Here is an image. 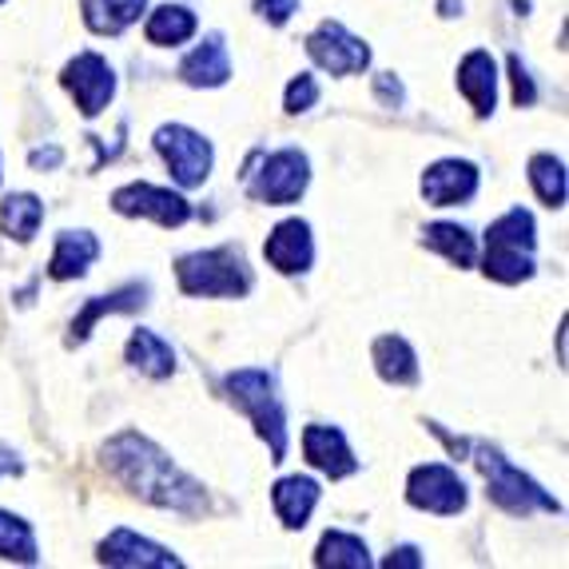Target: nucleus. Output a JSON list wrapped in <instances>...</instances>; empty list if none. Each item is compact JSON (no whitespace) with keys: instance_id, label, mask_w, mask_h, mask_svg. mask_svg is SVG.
I'll return each mask as SVG.
<instances>
[{"instance_id":"obj_35","label":"nucleus","mask_w":569,"mask_h":569,"mask_svg":"<svg viewBox=\"0 0 569 569\" xmlns=\"http://www.w3.org/2000/svg\"><path fill=\"white\" fill-rule=\"evenodd\" d=\"M29 163H32L37 171L60 168V163H64V148H57V143H48V148H37V152L29 156Z\"/></svg>"},{"instance_id":"obj_19","label":"nucleus","mask_w":569,"mask_h":569,"mask_svg":"<svg viewBox=\"0 0 569 569\" xmlns=\"http://www.w3.org/2000/svg\"><path fill=\"white\" fill-rule=\"evenodd\" d=\"M96 259H100V239H96L92 231H60L52 263H48V276L57 279V283L84 279Z\"/></svg>"},{"instance_id":"obj_21","label":"nucleus","mask_w":569,"mask_h":569,"mask_svg":"<svg viewBox=\"0 0 569 569\" xmlns=\"http://www.w3.org/2000/svg\"><path fill=\"white\" fill-rule=\"evenodd\" d=\"M370 359H375L379 379L390 387H415L418 382V355L402 335H379L370 347Z\"/></svg>"},{"instance_id":"obj_15","label":"nucleus","mask_w":569,"mask_h":569,"mask_svg":"<svg viewBox=\"0 0 569 569\" xmlns=\"http://www.w3.org/2000/svg\"><path fill=\"white\" fill-rule=\"evenodd\" d=\"M143 307H148V283H128L112 295H96V299H88V303L80 307V315L72 319V327H68V347H80L104 315H132V311H143Z\"/></svg>"},{"instance_id":"obj_25","label":"nucleus","mask_w":569,"mask_h":569,"mask_svg":"<svg viewBox=\"0 0 569 569\" xmlns=\"http://www.w3.org/2000/svg\"><path fill=\"white\" fill-rule=\"evenodd\" d=\"M40 223H44V203H40L37 196L17 191V196H4V200H0V231L9 239L29 243L40 231Z\"/></svg>"},{"instance_id":"obj_32","label":"nucleus","mask_w":569,"mask_h":569,"mask_svg":"<svg viewBox=\"0 0 569 569\" xmlns=\"http://www.w3.org/2000/svg\"><path fill=\"white\" fill-rule=\"evenodd\" d=\"M375 96H379L382 108H402V100H407L402 80L395 77V72H379V77H375Z\"/></svg>"},{"instance_id":"obj_28","label":"nucleus","mask_w":569,"mask_h":569,"mask_svg":"<svg viewBox=\"0 0 569 569\" xmlns=\"http://www.w3.org/2000/svg\"><path fill=\"white\" fill-rule=\"evenodd\" d=\"M530 188L538 191V200L546 208H566V196H569L566 163L550 152H538L530 160Z\"/></svg>"},{"instance_id":"obj_5","label":"nucleus","mask_w":569,"mask_h":569,"mask_svg":"<svg viewBox=\"0 0 569 569\" xmlns=\"http://www.w3.org/2000/svg\"><path fill=\"white\" fill-rule=\"evenodd\" d=\"M475 462L486 478V493L498 510L513 513V518H530V513H561V502L553 493H546L530 475H522L510 458H502V450L493 447H475Z\"/></svg>"},{"instance_id":"obj_34","label":"nucleus","mask_w":569,"mask_h":569,"mask_svg":"<svg viewBox=\"0 0 569 569\" xmlns=\"http://www.w3.org/2000/svg\"><path fill=\"white\" fill-rule=\"evenodd\" d=\"M382 566L387 569H418V566H427V558H422L415 546H399V550H390V558H382Z\"/></svg>"},{"instance_id":"obj_2","label":"nucleus","mask_w":569,"mask_h":569,"mask_svg":"<svg viewBox=\"0 0 569 569\" xmlns=\"http://www.w3.org/2000/svg\"><path fill=\"white\" fill-rule=\"evenodd\" d=\"M223 390H228L231 407H236L239 415L251 418L256 435L267 442L271 462H283L287 458V410H283V399H279L276 379H271L263 367H243V370H231L228 379H223Z\"/></svg>"},{"instance_id":"obj_11","label":"nucleus","mask_w":569,"mask_h":569,"mask_svg":"<svg viewBox=\"0 0 569 569\" xmlns=\"http://www.w3.org/2000/svg\"><path fill=\"white\" fill-rule=\"evenodd\" d=\"M307 57L315 64L331 72V77H355L370 64V48L367 40H359L355 32H347L339 20H323L319 29L307 37Z\"/></svg>"},{"instance_id":"obj_17","label":"nucleus","mask_w":569,"mask_h":569,"mask_svg":"<svg viewBox=\"0 0 569 569\" xmlns=\"http://www.w3.org/2000/svg\"><path fill=\"white\" fill-rule=\"evenodd\" d=\"M458 92L470 100L478 120L493 116L498 108V64L486 48H475V52H466L462 64H458Z\"/></svg>"},{"instance_id":"obj_38","label":"nucleus","mask_w":569,"mask_h":569,"mask_svg":"<svg viewBox=\"0 0 569 569\" xmlns=\"http://www.w3.org/2000/svg\"><path fill=\"white\" fill-rule=\"evenodd\" d=\"M0 4H4V0H0Z\"/></svg>"},{"instance_id":"obj_29","label":"nucleus","mask_w":569,"mask_h":569,"mask_svg":"<svg viewBox=\"0 0 569 569\" xmlns=\"http://www.w3.org/2000/svg\"><path fill=\"white\" fill-rule=\"evenodd\" d=\"M0 558L4 561H20V566H37L40 550H37V533L24 518L0 510Z\"/></svg>"},{"instance_id":"obj_33","label":"nucleus","mask_w":569,"mask_h":569,"mask_svg":"<svg viewBox=\"0 0 569 569\" xmlns=\"http://www.w3.org/2000/svg\"><path fill=\"white\" fill-rule=\"evenodd\" d=\"M256 12L267 20V24H287V20L299 12V0H256Z\"/></svg>"},{"instance_id":"obj_3","label":"nucleus","mask_w":569,"mask_h":569,"mask_svg":"<svg viewBox=\"0 0 569 569\" xmlns=\"http://www.w3.org/2000/svg\"><path fill=\"white\" fill-rule=\"evenodd\" d=\"M176 283L191 299H243L256 279H251V267H247L243 251L223 243L183 256L176 263Z\"/></svg>"},{"instance_id":"obj_14","label":"nucleus","mask_w":569,"mask_h":569,"mask_svg":"<svg viewBox=\"0 0 569 569\" xmlns=\"http://www.w3.org/2000/svg\"><path fill=\"white\" fill-rule=\"evenodd\" d=\"M267 263L276 267L279 276H303L315 259V239L307 219H283L263 243Z\"/></svg>"},{"instance_id":"obj_37","label":"nucleus","mask_w":569,"mask_h":569,"mask_svg":"<svg viewBox=\"0 0 569 569\" xmlns=\"http://www.w3.org/2000/svg\"><path fill=\"white\" fill-rule=\"evenodd\" d=\"M0 475H20V462L12 455H0Z\"/></svg>"},{"instance_id":"obj_24","label":"nucleus","mask_w":569,"mask_h":569,"mask_svg":"<svg viewBox=\"0 0 569 569\" xmlns=\"http://www.w3.org/2000/svg\"><path fill=\"white\" fill-rule=\"evenodd\" d=\"M315 566H331V569H367L370 566V550L359 533L347 530H327L315 546Z\"/></svg>"},{"instance_id":"obj_1","label":"nucleus","mask_w":569,"mask_h":569,"mask_svg":"<svg viewBox=\"0 0 569 569\" xmlns=\"http://www.w3.org/2000/svg\"><path fill=\"white\" fill-rule=\"evenodd\" d=\"M104 466L123 490H132L148 506H160V510L171 513H200L208 506L203 486L191 475H183L152 438L136 435V430L108 438Z\"/></svg>"},{"instance_id":"obj_18","label":"nucleus","mask_w":569,"mask_h":569,"mask_svg":"<svg viewBox=\"0 0 569 569\" xmlns=\"http://www.w3.org/2000/svg\"><path fill=\"white\" fill-rule=\"evenodd\" d=\"M319 482L315 478H303V475H291V478H279L276 490H271V506H276L279 522L287 530H303L311 522L315 506H319Z\"/></svg>"},{"instance_id":"obj_22","label":"nucleus","mask_w":569,"mask_h":569,"mask_svg":"<svg viewBox=\"0 0 569 569\" xmlns=\"http://www.w3.org/2000/svg\"><path fill=\"white\" fill-rule=\"evenodd\" d=\"M148 9V0H80L84 24L96 37H120L123 29H132L140 12Z\"/></svg>"},{"instance_id":"obj_26","label":"nucleus","mask_w":569,"mask_h":569,"mask_svg":"<svg viewBox=\"0 0 569 569\" xmlns=\"http://www.w3.org/2000/svg\"><path fill=\"white\" fill-rule=\"evenodd\" d=\"M143 37L156 48L183 44V40L196 37V12L183 9V4H160V9L148 17V24H143Z\"/></svg>"},{"instance_id":"obj_20","label":"nucleus","mask_w":569,"mask_h":569,"mask_svg":"<svg viewBox=\"0 0 569 569\" xmlns=\"http://www.w3.org/2000/svg\"><path fill=\"white\" fill-rule=\"evenodd\" d=\"M180 80L191 88H223L231 80V60L223 37H208L200 48H191L180 64Z\"/></svg>"},{"instance_id":"obj_16","label":"nucleus","mask_w":569,"mask_h":569,"mask_svg":"<svg viewBox=\"0 0 569 569\" xmlns=\"http://www.w3.org/2000/svg\"><path fill=\"white\" fill-rule=\"evenodd\" d=\"M303 458L315 470H323L327 478H351L359 470V458L351 455L342 430L323 427V422H315V427L303 430Z\"/></svg>"},{"instance_id":"obj_23","label":"nucleus","mask_w":569,"mask_h":569,"mask_svg":"<svg viewBox=\"0 0 569 569\" xmlns=\"http://www.w3.org/2000/svg\"><path fill=\"white\" fill-rule=\"evenodd\" d=\"M123 355H128V362H132L140 375H148V379H171V375H176V351H171L156 331H143V327L132 331Z\"/></svg>"},{"instance_id":"obj_31","label":"nucleus","mask_w":569,"mask_h":569,"mask_svg":"<svg viewBox=\"0 0 569 569\" xmlns=\"http://www.w3.org/2000/svg\"><path fill=\"white\" fill-rule=\"evenodd\" d=\"M510 80H513V104L518 108H533V100H538V84H533L530 68L522 64V57L518 52H510Z\"/></svg>"},{"instance_id":"obj_6","label":"nucleus","mask_w":569,"mask_h":569,"mask_svg":"<svg viewBox=\"0 0 569 569\" xmlns=\"http://www.w3.org/2000/svg\"><path fill=\"white\" fill-rule=\"evenodd\" d=\"M247 196L267 208H287V203H299V196L311 183V160L299 148H279L271 156H251L243 171Z\"/></svg>"},{"instance_id":"obj_30","label":"nucleus","mask_w":569,"mask_h":569,"mask_svg":"<svg viewBox=\"0 0 569 569\" xmlns=\"http://www.w3.org/2000/svg\"><path fill=\"white\" fill-rule=\"evenodd\" d=\"M315 100H319V80H315L311 72H299V77L287 84L283 108L291 116H299V112H307V108H315Z\"/></svg>"},{"instance_id":"obj_12","label":"nucleus","mask_w":569,"mask_h":569,"mask_svg":"<svg viewBox=\"0 0 569 569\" xmlns=\"http://www.w3.org/2000/svg\"><path fill=\"white\" fill-rule=\"evenodd\" d=\"M96 561H100V566H116V569H180L183 566L171 550L140 538V533L128 530V526H120V530H112L100 541Z\"/></svg>"},{"instance_id":"obj_27","label":"nucleus","mask_w":569,"mask_h":569,"mask_svg":"<svg viewBox=\"0 0 569 569\" xmlns=\"http://www.w3.org/2000/svg\"><path fill=\"white\" fill-rule=\"evenodd\" d=\"M422 247L438 251L442 259H450L455 267H475L478 263V243L462 223H430L422 231Z\"/></svg>"},{"instance_id":"obj_8","label":"nucleus","mask_w":569,"mask_h":569,"mask_svg":"<svg viewBox=\"0 0 569 569\" xmlns=\"http://www.w3.org/2000/svg\"><path fill=\"white\" fill-rule=\"evenodd\" d=\"M407 502L415 506V510L438 513V518H455V513L466 510L470 493H466V482L458 478L455 466L427 462V466H415V470H410Z\"/></svg>"},{"instance_id":"obj_9","label":"nucleus","mask_w":569,"mask_h":569,"mask_svg":"<svg viewBox=\"0 0 569 569\" xmlns=\"http://www.w3.org/2000/svg\"><path fill=\"white\" fill-rule=\"evenodd\" d=\"M112 211L128 219H156L160 228H183L191 219V203L180 191L156 183H123L112 191Z\"/></svg>"},{"instance_id":"obj_10","label":"nucleus","mask_w":569,"mask_h":569,"mask_svg":"<svg viewBox=\"0 0 569 569\" xmlns=\"http://www.w3.org/2000/svg\"><path fill=\"white\" fill-rule=\"evenodd\" d=\"M60 84L68 88V96L77 100L80 116H100L116 96V72L100 52H80L77 60H68L60 72Z\"/></svg>"},{"instance_id":"obj_7","label":"nucleus","mask_w":569,"mask_h":569,"mask_svg":"<svg viewBox=\"0 0 569 569\" xmlns=\"http://www.w3.org/2000/svg\"><path fill=\"white\" fill-rule=\"evenodd\" d=\"M156 152H160V160L168 163L171 180L180 183V188H203L211 176V160H216V152H211V140H203L200 132H191V128H183V123H163V128H156Z\"/></svg>"},{"instance_id":"obj_36","label":"nucleus","mask_w":569,"mask_h":569,"mask_svg":"<svg viewBox=\"0 0 569 569\" xmlns=\"http://www.w3.org/2000/svg\"><path fill=\"white\" fill-rule=\"evenodd\" d=\"M438 12L442 17H462V0H438Z\"/></svg>"},{"instance_id":"obj_4","label":"nucleus","mask_w":569,"mask_h":569,"mask_svg":"<svg viewBox=\"0 0 569 569\" xmlns=\"http://www.w3.org/2000/svg\"><path fill=\"white\" fill-rule=\"evenodd\" d=\"M533 251H538V228L533 216L526 208H510L506 216H498L486 231V256L482 271L493 283H526L533 276Z\"/></svg>"},{"instance_id":"obj_13","label":"nucleus","mask_w":569,"mask_h":569,"mask_svg":"<svg viewBox=\"0 0 569 569\" xmlns=\"http://www.w3.org/2000/svg\"><path fill=\"white\" fill-rule=\"evenodd\" d=\"M478 196V168L470 160H438L422 171V200L430 208H458Z\"/></svg>"}]
</instances>
